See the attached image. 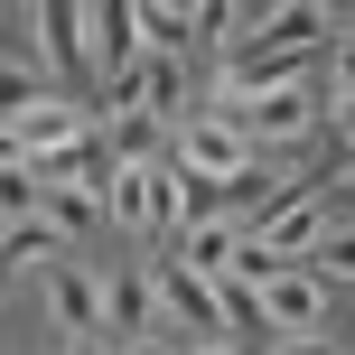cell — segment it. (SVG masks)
<instances>
[{
	"label": "cell",
	"mask_w": 355,
	"mask_h": 355,
	"mask_svg": "<svg viewBox=\"0 0 355 355\" xmlns=\"http://www.w3.org/2000/svg\"><path fill=\"white\" fill-rule=\"evenodd\" d=\"M159 141H168V122H150V112L141 103H122V112H112V168H150V159H159Z\"/></svg>",
	"instance_id": "8"
},
{
	"label": "cell",
	"mask_w": 355,
	"mask_h": 355,
	"mask_svg": "<svg viewBox=\"0 0 355 355\" xmlns=\"http://www.w3.org/2000/svg\"><path fill=\"white\" fill-rule=\"evenodd\" d=\"M318 234H327V187L309 178L290 206H271L262 225L243 234V252H262V262H281V271H300V252H318Z\"/></svg>",
	"instance_id": "2"
},
{
	"label": "cell",
	"mask_w": 355,
	"mask_h": 355,
	"mask_svg": "<svg viewBox=\"0 0 355 355\" xmlns=\"http://www.w3.org/2000/svg\"><path fill=\"white\" fill-rule=\"evenodd\" d=\"M290 355H337V346H318V337H300V346H290Z\"/></svg>",
	"instance_id": "20"
},
{
	"label": "cell",
	"mask_w": 355,
	"mask_h": 355,
	"mask_svg": "<svg viewBox=\"0 0 355 355\" xmlns=\"http://www.w3.org/2000/svg\"><path fill=\"white\" fill-rule=\"evenodd\" d=\"M56 252H66V243H56V234H47V225H37V215H19V225H10V234H0V281H10V271H19V262H56Z\"/></svg>",
	"instance_id": "11"
},
{
	"label": "cell",
	"mask_w": 355,
	"mask_h": 355,
	"mask_svg": "<svg viewBox=\"0 0 355 355\" xmlns=\"http://www.w3.org/2000/svg\"><path fill=\"white\" fill-rule=\"evenodd\" d=\"M0 215H37V168H0Z\"/></svg>",
	"instance_id": "17"
},
{
	"label": "cell",
	"mask_w": 355,
	"mask_h": 355,
	"mask_svg": "<svg viewBox=\"0 0 355 355\" xmlns=\"http://www.w3.org/2000/svg\"><path fill=\"white\" fill-rule=\"evenodd\" d=\"M141 112L150 122H178V56H150L141 66Z\"/></svg>",
	"instance_id": "15"
},
{
	"label": "cell",
	"mask_w": 355,
	"mask_h": 355,
	"mask_svg": "<svg viewBox=\"0 0 355 355\" xmlns=\"http://www.w3.org/2000/svg\"><path fill=\"white\" fill-rule=\"evenodd\" d=\"M131 355H178V346H168V337H141V346H131Z\"/></svg>",
	"instance_id": "19"
},
{
	"label": "cell",
	"mask_w": 355,
	"mask_h": 355,
	"mask_svg": "<svg viewBox=\"0 0 355 355\" xmlns=\"http://www.w3.org/2000/svg\"><path fill=\"white\" fill-rule=\"evenodd\" d=\"M206 355H243V346H206Z\"/></svg>",
	"instance_id": "21"
},
{
	"label": "cell",
	"mask_w": 355,
	"mask_h": 355,
	"mask_svg": "<svg viewBox=\"0 0 355 355\" xmlns=\"http://www.w3.org/2000/svg\"><path fill=\"white\" fill-rule=\"evenodd\" d=\"M47 300H56V327H66L75 346H103V281H94L85 262L56 252V262H47Z\"/></svg>",
	"instance_id": "3"
},
{
	"label": "cell",
	"mask_w": 355,
	"mask_h": 355,
	"mask_svg": "<svg viewBox=\"0 0 355 355\" xmlns=\"http://www.w3.org/2000/svg\"><path fill=\"white\" fill-rule=\"evenodd\" d=\"M234 243H243V225H196L178 262H187V271H206V281H225V271H234Z\"/></svg>",
	"instance_id": "10"
},
{
	"label": "cell",
	"mask_w": 355,
	"mask_h": 355,
	"mask_svg": "<svg viewBox=\"0 0 355 355\" xmlns=\"http://www.w3.org/2000/svg\"><path fill=\"white\" fill-rule=\"evenodd\" d=\"M215 122L243 131V150H252V141H309V131H318V94H309V75H300V85H271V94H243V103H215Z\"/></svg>",
	"instance_id": "1"
},
{
	"label": "cell",
	"mask_w": 355,
	"mask_h": 355,
	"mask_svg": "<svg viewBox=\"0 0 355 355\" xmlns=\"http://www.w3.org/2000/svg\"><path fill=\"white\" fill-rule=\"evenodd\" d=\"M252 309H262V327H318L327 300L300 281V271H271V281H252Z\"/></svg>",
	"instance_id": "5"
},
{
	"label": "cell",
	"mask_w": 355,
	"mask_h": 355,
	"mask_svg": "<svg viewBox=\"0 0 355 355\" xmlns=\"http://www.w3.org/2000/svg\"><path fill=\"white\" fill-rule=\"evenodd\" d=\"M85 131H94V112L85 103H56V94H37V103L19 112V150H28V159H56V150L85 141Z\"/></svg>",
	"instance_id": "4"
},
{
	"label": "cell",
	"mask_w": 355,
	"mask_h": 355,
	"mask_svg": "<svg viewBox=\"0 0 355 355\" xmlns=\"http://www.w3.org/2000/svg\"><path fill=\"white\" fill-rule=\"evenodd\" d=\"M159 300H168V318H178V327H206V337L225 346V318H215V281H206V271L168 262V271H159Z\"/></svg>",
	"instance_id": "6"
},
{
	"label": "cell",
	"mask_w": 355,
	"mask_h": 355,
	"mask_svg": "<svg viewBox=\"0 0 355 355\" xmlns=\"http://www.w3.org/2000/svg\"><path fill=\"white\" fill-rule=\"evenodd\" d=\"M37 225H47L56 243H85V234L103 225V196H85V187H56V178H37Z\"/></svg>",
	"instance_id": "7"
},
{
	"label": "cell",
	"mask_w": 355,
	"mask_h": 355,
	"mask_svg": "<svg viewBox=\"0 0 355 355\" xmlns=\"http://www.w3.org/2000/svg\"><path fill=\"white\" fill-rule=\"evenodd\" d=\"M103 327H150V281H103Z\"/></svg>",
	"instance_id": "16"
},
{
	"label": "cell",
	"mask_w": 355,
	"mask_h": 355,
	"mask_svg": "<svg viewBox=\"0 0 355 355\" xmlns=\"http://www.w3.org/2000/svg\"><path fill=\"white\" fill-rule=\"evenodd\" d=\"M75 355H103V346H75Z\"/></svg>",
	"instance_id": "22"
},
{
	"label": "cell",
	"mask_w": 355,
	"mask_h": 355,
	"mask_svg": "<svg viewBox=\"0 0 355 355\" xmlns=\"http://www.w3.org/2000/svg\"><path fill=\"white\" fill-rule=\"evenodd\" d=\"M28 103H37V66H28V56H0V131H19Z\"/></svg>",
	"instance_id": "13"
},
{
	"label": "cell",
	"mask_w": 355,
	"mask_h": 355,
	"mask_svg": "<svg viewBox=\"0 0 355 355\" xmlns=\"http://www.w3.org/2000/svg\"><path fill=\"white\" fill-rule=\"evenodd\" d=\"M37 37H47V56H56V66H66V75H85V10H66V0H37Z\"/></svg>",
	"instance_id": "9"
},
{
	"label": "cell",
	"mask_w": 355,
	"mask_h": 355,
	"mask_svg": "<svg viewBox=\"0 0 355 355\" xmlns=\"http://www.w3.org/2000/svg\"><path fill=\"white\" fill-rule=\"evenodd\" d=\"M300 281H309V290H318V300H327V290H346V281H355V243H346V225H337V234H327V252H318V262H309V271H300Z\"/></svg>",
	"instance_id": "14"
},
{
	"label": "cell",
	"mask_w": 355,
	"mask_h": 355,
	"mask_svg": "<svg viewBox=\"0 0 355 355\" xmlns=\"http://www.w3.org/2000/svg\"><path fill=\"white\" fill-rule=\"evenodd\" d=\"M131 28H141L159 56H178V47L196 37V28H187V10H168V0H131Z\"/></svg>",
	"instance_id": "12"
},
{
	"label": "cell",
	"mask_w": 355,
	"mask_h": 355,
	"mask_svg": "<svg viewBox=\"0 0 355 355\" xmlns=\"http://www.w3.org/2000/svg\"><path fill=\"white\" fill-rule=\"evenodd\" d=\"M0 168H28V150H19V131H0Z\"/></svg>",
	"instance_id": "18"
}]
</instances>
